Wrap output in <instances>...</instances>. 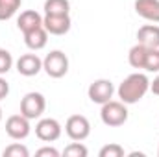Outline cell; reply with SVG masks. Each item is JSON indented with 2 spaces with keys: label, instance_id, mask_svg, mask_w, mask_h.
<instances>
[{
  "label": "cell",
  "instance_id": "cell-1",
  "mask_svg": "<svg viewBox=\"0 0 159 157\" xmlns=\"http://www.w3.org/2000/svg\"><path fill=\"white\" fill-rule=\"evenodd\" d=\"M150 91V79L143 72H133L128 78L122 79V83L117 89L119 100L124 102L126 105H133L144 98V94Z\"/></svg>",
  "mask_w": 159,
  "mask_h": 157
},
{
  "label": "cell",
  "instance_id": "cell-2",
  "mask_svg": "<svg viewBox=\"0 0 159 157\" xmlns=\"http://www.w3.org/2000/svg\"><path fill=\"white\" fill-rule=\"evenodd\" d=\"M100 118H102V122L106 126L119 128L122 124H126V120H128V107L120 100H109V102L102 104Z\"/></svg>",
  "mask_w": 159,
  "mask_h": 157
},
{
  "label": "cell",
  "instance_id": "cell-3",
  "mask_svg": "<svg viewBox=\"0 0 159 157\" xmlns=\"http://www.w3.org/2000/svg\"><path fill=\"white\" fill-rule=\"evenodd\" d=\"M43 70L50 76V78H63L69 72V57L65 52L61 50H52L50 54H46V57L43 59Z\"/></svg>",
  "mask_w": 159,
  "mask_h": 157
},
{
  "label": "cell",
  "instance_id": "cell-4",
  "mask_svg": "<svg viewBox=\"0 0 159 157\" xmlns=\"http://www.w3.org/2000/svg\"><path fill=\"white\" fill-rule=\"evenodd\" d=\"M46 109V98L41 94V92H28L22 96L20 100V115H24L30 120H35V118H41L43 113Z\"/></svg>",
  "mask_w": 159,
  "mask_h": 157
},
{
  "label": "cell",
  "instance_id": "cell-5",
  "mask_svg": "<svg viewBox=\"0 0 159 157\" xmlns=\"http://www.w3.org/2000/svg\"><path fill=\"white\" fill-rule=\"evenodd\" d=\"M113 94H115V85L111 79H94L89 89H87V96L93 104H106L109 100H113Z\"/></svg>",
  "mask_w": 159,
  "mask_h": 157
},
{
  "label": "cell",
  "instance_id": "cell-6",
  "mask_svg": "<svg viewBox=\"0 0 159 157\" xmlns=\"http://www.w3.org/2000/svg\"><path fill=\"white\" fill-rule=\"evenodd\" d=\"M65 133L70 141H85L91 135V122L83 115H70L65 122Z\"/></svg>",
  "mask_w": 159,
  "mask_h": 157
},
{
  "label": "cell",
  "instance_id": "cell-7",
  "mask_svg": "<svg viewBox=\"0 0 159 157\" xmlns=\"http://www.w3.org/2000/svg\"><path fill=\"white\" fill-rule=\"evenodd\" d=\"M32 126H30V118L24 115H11L6 120V133L9 139L13 141H22L30 135Z\"/></svg>",
  "mask_w": 159,
  "mask_h": 157
},
{
  "label": "cell",
  "instance_id": "cell-8",
  "mask_svg": "<svg viewBox=\"0 0 159 157\" xmlns=\"http://www.w3.org/2000/svg\"><path fill=\"white\" fill-rule=\"evenodd\" d=\"M63 128L56 118H41L35 124V135L43 142H54L61 137Z\"/></svg>",
  "mask_w": 159,
  "mask_h": 157
},
{
  "label": "cell",
  "instance_id": "cell-9",
  "mask_svg": "<svg viewBox=\"0 0 159 157\" xmlns=\"http://www.w3.org/2000/svg\"><path fill=\"white\" fill-rule=\"evenodd\" d=\"M43 26L50 35H65L69 34L72 20H70V15H44Z\"/></svg>",
  "mask_w": 159,
  "mask_h": 157
},
{
  "label": "cell",
  "instance_id": "cell-10",
  "mask_svg": "<svg viewBox=\"0 0 159 157\" xmlns=\"http://www.w3.org/2000/svg\"><path fill=\"white\" fill-rule=\"evenodd\" d=\"M15 67H17V72L20 76L32 78V76H37L43 70V59L37 54H24L15 61Z\"/></svg>",
  "mask_w": 159,
  "mask_h": 157
},
{
  "label": "cell",
  "instance_id": "cell-11",
  "mask_svg": "<svg viewBox=\"0 0 159 157\" xmlns=\"http://www.w3.org/2000/svg\"><path fill=\"white\" fill-rule=\"evenodd\" d=\"M133 7L141 19L154 24L159 22V0H135Z\"/></svg>",
  "mask_w": 159,
  "mask_h": 157
},
{
  "label": "cell",
  "instance_id": "cell-12",
  "mask_svg": "<svg viewBox=\"0 0 159 157\" xmlns=\"http://www.w3.org/2000/svg\"><path fill=\"white\" fill-rule=\"evenodd\" d=\"M41 26H43V15L37 13L35 9H26L17 19V28L22 34H28V32H32L35 28H41Z\"/></svg>",
  "mask_w": 159,
  "mask_h": 157
},
{
  "label": "cell",
  "instance_id": "cell-13",
  "mask_svg": "<svg viewBox=\"0 0 159 157\" xmlns=\"http://www.w3.org/2000/svg\"><path fill=\"white\" fill-rule=\"evenodd\" d=\"M137 43L144 44L146 48H159V26L157 24H144L137 32Z\"/></svg>",
  "mask_w": 159,
  "mask_h": 157
},
{
  "label": "cell",
  "instance_id": "cell-14",
  "mask_svg": "<svg viewBox=\"0 0 159 157\" xmlns=\"http://www.w3.org/2000/svg\"><path fill=\"white\" fill-rule=\"evenodd\" d=\"M22 35H24V44L34 52L43 50L46 46V43H48V32L44 30V26L35 28V30H32L28 34H22Z\"/></svg>",
  "mask_w": 159,
  "mask_h": 157
},
{
  "label": "cell",
  "instance_id": "cell-15",
  "mask_svg": "<svg viewBox=\"0 0 159 157\" xmlns=\"http://www.w3.org/2000/svg\"><path fill=\"white\" fill-rule=\"evenodd\" d=\"M146 54H148V48L141 43H137L135 46L129 48V54H128V61L133 69H144V61H146Z\"/></svg>",
  "mask_w": 159,
  "mask_h": 157
},
{
  "label": "cell",
  "instance_id": "cell-16",
  "mask_svg": "<svg viewBox=\"0 0 159 157\" xmlns=\"http://www.w3.org/2000/svg\"><path fill=\"white\" fill-rule=\"evenodd\" d=\"M44 15H69L70 2L69 0H44Z\"/></svg>",
  "mask_w": 159,
  "mask_h": 157
},
{
  "label": "cell",
  "instance_id": "cell-17",
  "mask_svg": "<svg viewBox=\"0 0 159 157\" xmlns=\"http://www.w3.org/2000/svg\"><path fill=\"white\" fill-rule=\"evenodd\" d=\"M22 0H0V20H9L20 9Z\"/></svg>",
  "mask_w": 159,
  "mask_h": 157
},
{
  "label": "cell",
  "instance_id": "cell-18",
  "mask_svg": "<svg viewBox=\"0 0 159 157\" xmlns=\"http://www.w3.org/2000/svg\"><path fill=\"white\" fill-rule=\"evenodd\" d=\"M144 70L146 72H159V48H148L146 61H144Z\"/></svg>",
  "mask_w": 159,
  "mask_h": 157
},
{
  "label": "cell",
  "instance_id": "cell-19",
  "mask_svg": "<svg viewBox=\"0 0 159 157\" xmlns=\"http://www.w3.org/2000/svg\"><path fill=\"white\" fill-rule=\"evenodd\" d=\"M2 155L4 157H28L30 155V150L24 144H20V142H13L7 148H4Z\"/></svg>",
  "mask_w": 159,
  "mask_h": 157
},
{
  "label": "cell",
  "instance_id": "cell-20",
  "mask_svg": "<svg viewBox=\"0 0 159 157\" xmlns=\"http://www.w3.org/2000/svg\"><path fill=\"white\" fill-rule=\"evenodd\" d=\"M87 154H89V150H87L81 142H78V141L70 142V144L63 150V155H67V157H87Z\"/></svg>",
  "mask_w": 159,
  "mask_h": 157
},
{
  "label": "cell",
  "instance_id": "cell-21",
  "mask_svg": "<svg viewBox=\"0 0 159 157\" xmlns=\"http://www.w3.org/2000/svg\"><path fill=\"white\" fill-rule=\"evenodd\" d=\"M13 69V56L9 54V50L0 48V76L7 74Z\"/></svg>",
  "mask_w": 159,
  "mask_h": 157
},
{
  "label": "cell",
  "instance_id": "cell-22",
  "mask_svg": "<svg viewBox=\"0 0 159 157\" xmlns=\"http://www.w3.org/2000/svg\"><path fill=\"white\" fill-rule=\"evenodd\" d=\"M124 148L117 144V142H111V144H106L100 152H98V155L100 157H124Z\"/></svg>",
  "mask_w": 159,
  "mask_h": 157
},
{
  "label": "cell",
  "instance_id": "cell-23",
  "mask_svg": "<svg viewBox=\"0 0 159 157\" xmlns=\"http://www.w3.org/2000/svg\"><path fill=\"white\" fill-rule=\"evenodd\" d=\"M35 155L37 157H59V152L56 150V148H52V146H44V148H39L37 152H35Z\"/></svg>",
  "mask_w": 159,
  "mask_h": 157
},
{
  "label": "cell",
  "instance_id": "cell-24",
  "mask_svg": "<svg viewBox=\"0 0 159 157\" xmlns=\"http://www.w3.org/2000/svg\"><path fill=\"white\" fill-rule=\"evenodd\" d=\"M7 94H9V83L0 76V102L4 98H7Z\"/></svg>",
  "mask_w": 159,
  "mask_h": 157
},
{
  "label": "cell",
  "instance_id": "cell-25",
  "mask_svg": "<svg viewBox=\"0 0 159 157\" xmlns=\"http://www.w3.org/2000/svg\"><path fill=\"white\" fill-rule=\"evenodd\" d=\"M150 91H152L156 96H159V72H157V76L154 78V81H150Z\"/></svg>",
  "mask_w": 159,
  "mask_h": 157
},
{
  "label": "cell",
  "instance_id": "cell-26",
  "mask_svg": "<svg viewBox=\"0 0 159 157\" xmlns=\"http://www.w3.org/2000/svg\"><path fill=\"white\" fill-rule=\"evenodd\" d=\"M0 122H2V107H0Z\"/></svg>",
  "mask_w": 159,
  "mask_h": 157
},
{
  "label": "cell",
  "instance_id": "cell-27",
  "mask_svg": "<svg viewBox=\"0 0 159 157\" xmlns=\"http://www.w3.org/2000/svg\"><path fill=\"white\" fill-rule=\"evenodd\" d=\"M157 155H159V148H157Z\"/></svg>",
  "mask_w": 159,
  "mask_h": 157
}]
</instances>
